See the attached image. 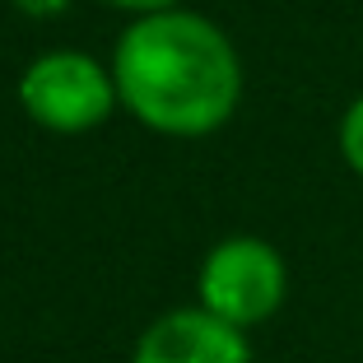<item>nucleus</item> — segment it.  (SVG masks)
Here are the masks:
<instances>
[{
  "label": "nucleus",
  "instance_id": "obj_1",
  "mask_svg": "<svg viewBox=\"0 0 363 363\" xmlns=\"http://www.w3.org/2000/svg\"><path fill=\"white\" fill-rule=\"evenodd\" d=\"M121 103L163 135H210L242 94V65L224 33L201 14H145L121 33L112 61Z\"/></svg>",
  "mask_w": 363,
  "mask_h": 363
},
{
  "label": "nucleus",
  "instance_id": "obj_2",
  "mask_svg": "<svg viewBox=\"0 0 363 363\" xmlns=\"http://www.w3.org/2000/svg\"><path fill=\"white\" fill-rule=\"evenodd\" d=\"M284 261L261 238H228L201 266V308L233 326H257L284 303Z\"/></svg>",
  "mask_w": 363,
  "mask_h": 363
},
{
  "label": "nucleus",
  "instance_id": "obj_3",
  "mask_svg": "<svg viewBox=\"0 0 363 363\" xmlns=\"http://www.w3.org/2000/svg\"><path fill=\"white\" fill-rule=\"evenodd\" d=\"M19 98L38 126L75 135L107 121V112L117 107V79L79 52H52L23 70Z\"/></svg>",
  "mask_w": 363,
  "mask_h": 363
},
{
  "label": "nucleus",
  "instance_id": "obj_4",
  "mask_svg": "<svg viewBox=\"0 0 363 363\" xmlns=\"http://www.w3.org/2000/svg\"><path fill=\"white\" fill-rule=\"evenodd\" d=\"M135 363H252V345L233 321L205 308H182L140 335Z\"/></svg>",
  "mask_w": 363,
  "mask_h": 363
},
{
  "label": "nucleus",
  "instance_id": "obj_5",
  "mask_svg": "<svg viewBox=\"0 0 363 363\" xmlns=\"http://www.w3.org/2000/svg\"><path fill=\"white\" fill-rule=\"evenodd\" d=\"M340 150H345V163L363 177V94L350 103V112L340 121Z\"/></svg>",
  "mask_w": 363,
  "mask_h": 363
},
{
  "label": "nucleus",
  "instance_id": "obj_6",
  "mask_svg": "<svg viewBox=\"0 0 363 363\" xmlns=\"http://www.w3.org/2000/svg\"><path fill=\"white\" fill-rule=\"evenodd\" d=\"M107 5H121V10H140V14H163V10H172L177 0H107Z\"/></svg>",
  "mask_w": 363,
  "mask_h": 363
},
{
  "label": "nucleus",
  "instance_id": "obj_7",
  "mask_svg": "<svg viewBox=\"0 0 363 363\" xmlns=\"http://www.w3.org/2000/svg\"><path fill=\"white\" fill-rule=\"evenodd\" d=\"M23 14H56V10H65L70 0H14Z\"/></svg>",
  "mask_w": 363,
  "mask_h": 363
}]
</instances>
